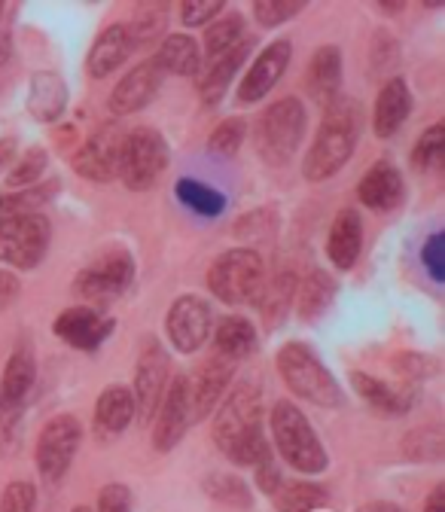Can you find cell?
I'll list each match as a JSON object with an SVG mask.
<instances>
[{
	"mask_svg": "<svg viewBox=\"0 0 445 512\" xmlns=\"http://www.w3.org/2000/svg\"><path fill=\"white\" fill-rule=\"evenodd\" d=\"M424 512H445V485H436L427 497Z\"/></svg>",
	"mask_w": 445,
	"mask_h": 512,
	"instance_id": "obj_52",
	"label": "cell"
},
{
	"mask_svg": "<svg viewBox=\"0 0 445 512\" xmlns=\"http://www.w3.org/2000/svg\"><path fill=\"white\" fill-rule=\"evenodd\" d=\"M232 375H235V363L220 357V354H211L193 378H186L189 418L205 421L220 406V400L226 397V388H229Z\"/></svg>",
	"mask_w": 445,
	"mask_h": 512,
	"instance_id": "obj_13",
	"label": "cell"
},
{
	"mask_svg": "<svg viewBox=\"0 0 445 512\" xmlns=\"http://www.w3.org/2000/svg\"><path fill=\"white\" fill-rule=\"evenodd\" d=\"M98 512H132V491L122 482H110L98 491Z\"/></svg>",
	"mask_w": 445,
	"mask_h": 512,
	"instance_id": "obj_46",
	"label": "cell"
},
{
	"mask_svg": "<svg viewBox=\"0 0 445 512\" xmlns=\"http://www.w3.org/2000/svg\"><path fill=\"white\" fill-rule=\"evenodd\" d=\"M305 138V107L299 98H281L253 125V147L269 165H287Z\"/></svg>",
	"mask_w": 445,
	"mask_h": 512,
	"instance_id": "obj_6",
	"label": "cell"
},
{
	"mask_svg": "<svg viewBox=\"0 0 445 512\" xmlns=\"http://www.w3.org/2000/svg\"><path fill=\"white\" fill-rule=\"evenodd\" d=\"M357 196L366 208L378 211V214H388V211H397L406 199V183H403V174L397 171V165H391L388 159L375 162L360 186H357Z\"/></svg>",
	"mask_w": 445,
	"mask_h": 512,
	"instance_id": "obj_20",
	"label": "cell"
},
{
	"mask_svg": "<svg viewBox=\"0 0 445 512\" xmlns=\"http://www.w3.org/2000/svg\"><path fill=\"white\" fill-rule=\"evenodd\" d=\"M351 384L354 391L378 412L385 415H403L409 406H412V391H403V388H394V384L381 381V378H372L366 372H354L351 375Z\"/></svg>",
	"mask_w": 445,
	"mask_h": 512,
	"instance_id": "obj_30",
	"label": "cell"
},
{
	"mask_svg": "<svg viewBox=\"0 0 445 512\" xmlns=\"http://www.w3.org/2000/svg\"><path fill=\"white\" fill-rule=\"evenodd\" d=\"M269 427L275 436V445L281 458L296 470V473H324L330 458L327 448L321 442V436L314 433L311 421L305 418V412L293 403V400H278L272 415H269Z\"/></svg>",
	"mask_w": 445,
	"mask_h": 512,
	"instance_id": "obj_3",
	"label": "cell"
},
{
	"mask_svg": "<svg viewBox=\"0 0 445 512\" xmlns=\"http://www.w3.org/2000/svg\"><path fill=\"white\" fill-rule=\"evenodd\" d=\"M74 512H92V509H89V506H77Z\"/></svg>",
	"mask_w": 445,
	"mask_h": 512,
	"instance_id": "obj_57",
	"label": "cell"
},
{
	"mask_svg": "<svg viewBox=\"0 0 445 512\" xmlns=\"http://www.w3.org/2000/svg\"><path fill=\"white\" fill-rule=\"evenodd\" d=\"M189 424V391H186V375H177L174 381H168L165 397L153 415V445L156 452H171V448L186 436Z\"/></svg>",
	"mask_w": 445,
	"mask_h": 512,
	"instance_id": "obj_16",
	"label": "cell"
},
{
	"mask_svg": "<svg viewBox=\"0 0 445 512\" xmlns=\"http://www.w3.org/2000/svg\"><path fill=\"white\" fill-rule=\"evenodd\" d=\"M257 342H260V339H257V327H253L250 320L241 317V314L223 317V320H220V327H217V333H214V348H217V354L226 357V360H232V363L250 357L253 351H257Z\"/></svg>",
	"mask_w": 445,
	"mask_h": 512,
	"instance_id": "obj_29",
	"label": "cell"
},
{
	"mask_svg": "<svg viewBox=\"0 0 445 512\" xmlns=\"http://www.w3.org/2000/svg\"><path fill=\"white\" fill-rule=\"evenodd\" d=\"M52 241V223L46 214H19L0 220V263L16 269H34Z\"/></svg>",
	"mask_w": 445,
	"mask_h": 512,
	"instance_id": "obj_9",
	"label": "cell"
},
{
	"mask_svg": "<svg viewBox=\"0 0 445 512\" xmlns=\"http://www.w3.org/2000/svg\"><path fill=\"white\" fill-rule=\"evenodd\" d=\"M403 448L412 461H439L445 455V436L436 424H427L421 430H412Z\"/></svg>",
	"mask_w": 445,
	"mask_h": 512,
	"instance_id": "obj_38",
	"label": "cell"
},
{
	"mask_svg": "<svg viewBox=\"0 0 445 512\" xmlns=\"http://www.w3.org/2000/svg\"><path fill=\"white\" fill-rule=\"evenodd\" d=\"M241 40H247L244 34V16L241 13H226L220 22H214L205 31V64L226 55L229 49H235Z\"/></svg>",
	"mask_w": 445,
	"mask_h": 512,
	"instance_id": "obj_35",
	"label": "cell"
},
{
	"mask_svg": "<svg viewBox=\"0 0 445 512\" xmlns=\"http://www.w3.org/2000/svg\"><path fill=\"white\" fill-rule=\"evenodd\" d=\"M168 375H171V357L168 351L153 342L141 351L138 357V366H135V415L150 424L162 397H165V388H168Z\"/></svg>",
	"mask_w": 445,
	"mask_h": 512,
	"instance_id": "obj_11",
	"label": "cell"
},
{
	"mask_svg": "<svg viewBox=\"0 0 445 512\" xmlns=\"http://www.w3.org/2000/svg\"><path fill=\"white\" fill-rule=\"evenodd\" d=\"M162 77H165V71L159 68L156 58H147V61L135 64V68L113 86V92L107 98L110 113L113 116H129V113L144 110L156 98V92L162 86Z\"/></svg>",
	"mask_w": 445,
	"mask_h": 512,
	"instance_id": "obj_15",
	"label": "cell"
},
{
	"mask_svg": "<svg viewBox=\"0 0 445 512\" xmlns=\"http://www.w3.org/2000/svg\"><path fill=\"white\" fill-rule=\"evenodd\" d=\"M168 168V144L165 138L150 125L132 128L129 135L119 141V156H116V177L135 189L147 192L159 183V177Z\"/></svg>",
	"mask_w": 445,
	"mask_h": 512,
	"instance_id": "obj_7",
	"label": "cell"
},
{
	"mask_svg": "<svg viewBox=\"0 0 445 512\" xmlns=\"http://www.w3.org/2000/svg\"><path fill=\"white\" fill-rule=\"evenodd\" d=\"M13 156H16V138H0V171L10 165Z\"/></svg>",
	"mask_w": 445,
	"mask_h": 512,
	"instance_id": "obj_54",
	"label": "cell"
},
{
	"mask_svg": "<svg viewBox=\"0 0 445 512\" xmlns=\"http://www.w3.org/2000/svg\"><path fill=\"white\" fill-rule=\"evenodd\" d=\"M132 281H135L132 253L129 250H107L77 275L74 290L89 308H101V305H110L113 299H119L125 290L132 287Z\"/></svg>",
	"mask_w": 445,
	"mask_h": 512,
	"instance_id": "obj_8",
	"label": "cell"
},
{
	"mask_svg": "<svg viewBox=\"0 0 445 512\" xmlns=\"http://www.w3.org/2000/svg\"><path fill=\"white\" fill-rule=\"evenodd\" d=\"M174 196H177L189 211H196V214H202V217H217V214H223V208H226L223 192H217V189H211L208 183L193 180V177H180L177 186H174Z\"/></svg>",
	"mask_w": 445,
	"mask_h": 512,
	"instance_id": "obj_34",
	"label": "cell"
},
{
	"mask_svg": "<svg viewBox=\"0 0 445 512\" xmlns=\"http://www.w3.org/2000/svg\"><path fill=\"white\" fill-rule=\"evenodd\" d=\"M442 162H445V125L436 122L418 138V144L412 150V165L424 174H433L442 168Z\"/></svg>",
	"mask_w": 445,
	"mask_h": 512,
	"instance_id": "obj_37",
	"label": "cell"
},
{
	"mask_svg": "<svg viewBox=\"0 0 445 512\" xmlns=\"http://www.w3.org/2000/svg\"><path fill=\"white\" fill-rule=\"evenodd\" d=\"M80 439H83V430L74 415H55L52 421L43 424L37 445H34V458H37L40 476L49 485L65 479V473L71 470V464L77 458Z\"/></svg>",
	"mask_w": 445,
	"mask_h": 512,
	"instance_id": "obj_10",
	"label": "cell"
},
{
	"mask_svg": "<svg viewBox=\"0 0 445 512\" xmlns=\"http://www.w3.org/2000/svg\"><path fill=\"white\" fill-rule=\"evenodd\" d=\"M290 58H293L290 40H275V43H269V46L257 55V61L250 64V71L244 74L241 89H238V101H241V104H257V101H263V98L278 86V80L284 77Z\"/></svg>",
	"mask_w": 445,
	"mask_h": 512,
	"instance_id": "obj_17",
	"label": "cell"
},
{
	"mask_svg": "<svg viewBox=\"0 0 445 512\" xmlns=\"http://www.w3.org/2000/svg\"><path fill=\"white\" fill-rule=\"evenodd\" d=\"M360 512H363V509H360Z\"/></svg>",
	"mask_w": 445,
	"mask_h": 512,
	"instance_id": "obj_58",
	"label": "cell"
},
{
	"mask_svg": "<svg viewBox=\"0 0 445 512\" xmlns=\"http://www.w3.org/2000/svg\"><path fill=\"white\" fill-rule=\"evenodd\" d=\"M250 49H253V37L241 40L235 49H229L226 55H220V58H214V61L205 64V74H202V83H199V95H202V101L208 107L220 104V98L226 95V86L232 83L235 71L244 64V58L250 55Z\"/></svg>",
	"mask_w": 445,
	"mask_h": 512,
	"instance_id": "obj_27",
	"label": "cell"
},
{
	"mask_svg": "<svg viewBox=\"0 0 445 512\" xmlns=\"http://www.w3.org/2000/svg\"><path fill=\"white\" fill-rule=\"evenodd\" d=\"M211 433L220 452L238 467H257L272 455L263 430V397L257 384H235L217 406Z\"/></svg>",
	"mask_w": 445,
	"mask_h": 512,
	"instance_id": "obj_1",
	"label": "cell"
},
{
	"mask_svg": "<svg viewBox=\"0 0 445 512\" xmlns=\"http://www.w3.org/2000/svg\"><path fill=\"white\" fill-rule=\"evenodd\" d=\"M244 138H247V122L244 119H226L211 132L208 150L220 159H232L241 150Z\"/></svg>",
	"mask_w": 445,
	"mask_h": 512,
	"instance_id": "obj_40",
	"label": "cell"
},
{
	"mask_svg": "<svg viewBox=\"0 0 445 512\" xmlns=\"http://www.w3.org/2000/svg\"><path fill=\"white\" fill-rule=\"evenodd\" d=\"M363 512H403L397 503H388V500H375L369 506H363Z\"/></svg>",
	"mask_w": 445,
	"mask_h": 512,
	"instance_id": "obj_55",
	"label": "cell"
},
{
	"mask_svg": "<svg viewBox=\"0 0 445 512\" xmlns=\"http://www.w3.org/2000/svg\"><path fill=\"white\" fill-rule=\"evenodd\" d=\"M360 247H363V223H360V214L354 208H342L330 226V238H327V256L330 263L339 269V272H348L354 269L357 256H360Z\"/></svg>",
	"mask_w": 445,
	"mask_h": 512,
	"instance_id": "obj_22",
	"label": "cell"
},
{
	"mask_svg": "<svg viewBox=\"0 0 445 512\" xmlns=\"http://www.w3.org/2000/svg\"><path fill=\"white\" fill-rule=\"evenodd\" d=\"M409 113H412V92H409L403 77H391L375 98V110H372L375 135L391 138L397 128L409 119Z\"/></svg>",
	"mask_w": 445,
	"mask_h": 512,
	"instance_id": "obj_21",
	"label": "cell"
},
{
	"mask_svg": "<svg viewBox=\"0 0 445 512\" xmlns=\"http://www.w3.org/2000/svg\"><path fill=\"white\" fill-rule=\"evenodd\" d=\"M333 299H336V281L321 269H311L305 278L296 281L293 308L305 324H314L317 317H324L330 311Z\"/></svg>",
	"mask_w": 445,
	"mask_h": 512,
	"instance_id": "obj_26",
	"label": "cell"
},
{
	"mask_svg": "<svg viewBox=\"0 0 445 512\" xmlns=\"http://www.w3.org/2000/svg\"><path fill=\"white\" fill-rule=\"evenodd\" d=\"M202 488L211 500L226 503L232 509H250L253 506V494H250L247 482L235 473H208L202 479Z\"/></svg>",
	"mask_w": 445,
	"mask_h": 512,
	"instance_id": "obj_36",
	"label": "cell"
},
{
	"mask_svg": "<svg viewBox=\"0 0 445 512\" xmlns=\"http://www.w3.org/2000/svg\"><path fill=\"white\" fill-rule=\"evenodd\" d=\"M156 61L165 74L193 77L202 68V49L189 34H168L156 52Z\"/></svg>",
	"mask_w": 445,
	"mask_h": 512,
	"instance_id": "obj_31",
	"label": "cell"
},
{
	"mask_svg": "<svg viewBox=\"0 0 445 512\" xmlns=\"http://www.w3.org/2000/svg\"><path fill=\"white\" fill-rule=\"evenodd\" d=\"M37 488L31 482H13L0 494V512H34Z\"/></svg>",
	"mask_w": 445,
	"mask_h": 512,
	"instance_id": "obj_44",
	"label": "cell"
},
{
	"mask_svg": "<svg viewBox=\"0 0 445 512\" xmlns=\"http://www.w3.org/2000/svg\"><path fill=\"white\" fill-rule=\"evenodd\" d=\"M46 165H49L46 150H43V147H31L28 153H22V159H19L16 168L10 171L7 186H10L13 192H19V189H28V186H34V183H40Z\"/></svg>",
	"mask_w": 445,
	"mask_h": 512,
	"instance_id": "obj_39",
	"label": "cell"
},
{
	"mask_svg": "<svg viewBox=\"0 0 445 512\" xmlns=\"http://www.w3.org/2000/svg\"><path fill=\"white\" fill-rule=\"evenodd\" d=\"M55 336L65 339L71 348H80V351H95L110 333H113V320L110 317H101L95 308L89 305H74L68 311H61L55 317Z\"/></svg>",
	"mask_w": 445,
	"mask_h": 512,
	"instance_id": "obj_18",
	"label": "cell"
},
{
	"mask_svg": "<svg viewBox=\"0 0 445 512\" xmlns=\"http://www.w3.org/2000/svg\"><path fill=\"white\" fill-rule=\"evenodd\" d=\"M220 10H223L220 0H189V4L180 7V19L189 28H199V25L211 22Z\"/></svg>",
	"mask_w": 445,
	"mask_h": 512,
	"instance_id": "obj_47",
	"label": "cell"
},
{
	"mask_svg": "<svg viewBox=\"0 0 445 512\" xmlns=\"http://www.w3.org/2000/svg\"><path fill=\"white\" fill-rule=\"evenodd\" d=\"M278 372L299 400L327 406V409H336L342 403L339 381L305 342H287L278 351Z\"/></svg>",
	"mask_w": 445,
	"mask_h": 512,
	"instance_id": "obj_4",
	"label": "cell"
},
{
	"mask_svg": "<svg viewBox=\"0 0 445 512\" xmlns=\"http://www.w3.org/2000/svg\"><path fill=\"white\" fill-rule=\"evenodd\" d=\"M10 52H13V34L7 25H0V64L10 61Z\"/></svg>",
	"mask_w": 445,
	"mask_h": 512,
	"instance_id": "obj_53",
	"label": "cell"
},
{
	"mask_svg": "<svg viewBox=\"0 0 445 512\" xmlns=\"http://www.w3.org/2000/svg\"><path fill=\"white\" fill-rule=\"evenodd\" d=\"M296 275L293 272H281L275 275V281H266V290L260 296V314L266 320V327H281V320L287 317V311L293 308V293H296Z\"/></svg>",
	"mask_w": 445,
	"mask_h": 512,
	"instance_id": "obj_33",
	"label": "cell"
},
{
	"mask_svg": "<svg viewBox=\"0 0 445 512\" xmlns=\"http://www.w3.org/2000/svg\"><path fill=\"white\" fill-rule=\"evenodd\" d=\"M19 290H22L19 278L13 272H7V269H0V311L10 308L19 299Z\"/></svg>",
	"mask_w": 445,
	"mask_h": 512,
	"instance_id": "obj_51",
	"label": "cell"
},
{
	"mask_svg": "<svg viewBox=\"0 0 445 512\" xmlns=\"http://www.w3.org/2000/svg\"><path fill=\"white\" fill-rule=\"evenodd\" d=\"M34 378H37V360L31 348H16L4 366V378H0V412H4L7 430L19 427L25 400L34 388Z\"/></svg>",
	"mask_w": 445,
	"mask_h": 512,
	"instance_id": "obj_14",
	"label": "cell"
},
{
	"mask_svg": "<svg viewBox=\"0 0 445 512\" xmlns=\"http://www.w3.org/2000/svg\"><path fill=\"white\" fill-rule=\"evenodd\" d=\"M421 263L433 281H445V235L442 232L427 238V244L421 250Z\"/></svg>",
	"mask_w": 445,
	"mask_h": 512,
	"instance_id": "obj_45",
	"label": "cell"
},
{
	"mask_svg": "<svg viewBox=\"0 0 445 512\" xmlns=\"http://www.w3.org/2000/svg\"><path fill=\"white\" fill-rule=\"evenodd\" d=\"M119 128H98L86 138V144L74 156V171L92 183H107L116 177V156H119Z\"/></svg>",
	"mask_w": 445,
	"mask_h": 512,
	"instance_id": "obj_19",
	"label": "cell"
},
{
	"mask_svg": "<svg viewBox=\"0 0 445 512\" xmlns=\"http://www.w3.org/2000/svg\"><path fill=\"white\" fill-rule=\"evenodd\" d=\"M4 10H7V7H4V4H0V25H4Z\"/></svg>",
	"mask_w": 445,
	"mask_h": 512,
	"instance_id": "obj_56",
	"label": "cell"
},
{
	"mask_svg": "<svg viewBox=\"0 0 445 512\" xmlns=\"http://www.w3.org/2000/svg\"><path fill=\"white\" fill-rule=\"evenodd\" d=\"M208 287L217 299L229 305L260 302L266 290V263L257 250L235 247L220 253L208 269Z\"/></svg>",
	"mask_w": 445,
	"mask_h": 512,
	"instance_id": "obj_5",
	"label": "cell"
},
{
	"mask_svg": "<svg viewBox=\"0 0 445 512\" xmlns=\"http://www.w3.org/2000/svg\"><path fill=\"white\" fill-rule=\"evenodd\" d=\"M257 482H260V488H263L266 494H272V491L284 482V476H281L278 464L272 461V455H269L266 461H260V464H257Z\"/></svg>",
	"mask_w": 445,
	"mask_h": 512,
	"instance_id": "obj_50",
	"label": "cell"
},
{
	"mask_svg": "<svg viewBox=\"0 0 445 512\" xmlns=\"http://www.w3.org/2000/svg\"><path fill=\"white\" fill-rule=\"evenodd\" d=\"M305 86L308 95L317 104H333L339 98V86H342V52L336 46H321L311 55L308 74H305Z\"/></svg>",
	"mask_w": 445,
	"mask_h": 512,
	"instance_id": "obj_24",
	"label": "cell"
},
{
	"mask_svg": "<svg viewBox=\"0 0 445 512\" xmlns=\"http://www.w3.org/2000/svg\"><path fill=\"white\" fill-rule=\"evenodd\" d=\"M269 497L278 512H314L327 503V488L302 479H284Z\"/></svg>",
	"mask_w": 445,
	"mask_h": 512,
	"instance_id": "obj_32",
	"label": "cell"
},
{
	"mask_svg": "<svg viewBox=\"0 0 445 512\" xmlns=\"http://www.w3.org/2000/svg\"><path fill=\"white\" fill-rule=\"evenodd\" d=\"M400 55V46L391 40V37H385V31H381L378 37H375V43H372V58H375V71H381V68H391L394 64V58Z\"/></svg>",
	"mask_w": 445,
	"mask_h": 512,
	"instance_id": "obj_49",
	"label": "cell"
},
{
	"mask_svg": "<svg viewBox=\"0 0 445 512\" xmlns=\"http://www.w3.org/2000/svg\"><path fill=\"white\" fill-rule=\"evenodd\" d=\"M360 128H363V116H360V104L354 98L339 95L333 104H327L321 128H317L314 144L302 162L305 180L321 183V180H330L336 171H342L357 147Z\"/></svg>",
	"mask_w": 445,
	"mask_h": 512,
	"instance_id": "obj_2",
	"label": "cell"
},
{
	"mask_svg": "<svg viewBox=\"0 0 445 512\" xmlns=\"http://www.w3.org/2000/svg\"><path fill=\"white\" fill-rule=\"evenodd\" d=\"M135 418V397L129 388H122V384H113L107 388L98 403H95V430L101 439H113L119 436L125 427L132 424Z\"/></svg>",
	"mask_w": 445,
	"mask_h": 512,
	"instance_id": "obj_28",
	"label": "cell"
},
{
	"mask_svg": "<svg viewBox=\"0 0 445 512\" xmlns=\"http://www.w3.org/2000/svg\"><path fill=\"white\" fill-rule=\"evenodd\" d=\"M397 366L409 375V378H430L433 372H436V360H430V357H424V354H403L400 360H397Z\"/></svg>",
	"mask_w": 445,
	"mask_h": 512,
	"instance_id": "obj_48",
	"label": "cell"
},
{
	"mask_svg": "<svg viewBox=\"0 0 445 512\" xmlns=\"http://www.w3.org/2000/svg\"><path fill=\"white\" fill-rule=\"evenodd\" d=\"M165 19H168V13H165L162 7H141V10L135 13V19H132L129 25H125V28H129L132 46L138 49V46L153 43V40L165 31Z\"/></svg>",
	"mask_w": 445,
	"mask_h": 512,
	"instance_id": "obj_41",
	"label": "cell"
},
{
	"mask_svg": "<svg viewBox=\"0 0 445 512\" xmlns=\"http://www.w3.org/2000/svg\"><path fill=\"white\" fill-rule=\"evenodd\" d=\"M135 52L132 46V37H129V28H125L122 22L104 28L98 34V40L92 43L89 49V58H86V68L95 80H104L107 74H113L119 64L129 58Z\"/></svg>",
	"mask_w": 445,
	"mask_h": 512,
	"instance_id": "obj_23",
	"label": "cell"
},
{
	"mask_svg": "<svg viewBox=\"0 0 445 512\" xmlns=\"http://www.w3.org/2000/svg\"><path fill=\"white\" fill-rule=\"evenodd\" d=\"M299 13L302 4H296V0H260V4H253V16H257L263 28H278Z\"/></svg>",
	"mask_w": 445,
	"mask_h": 512,
	"instance_id": "obj_43",
	"label": "cell"
},
{
	"mask_svg": "<svg viewBox=\"0 0 445 512\" xmlns=\"http://www.w3.org/2000/svg\"><path fill=\"white\" fill-rule=\"evenodd\" d=\"M275 229H278V214H275V208H257V211L244 214V217L235 223L232 232H235L238 238H269Z\"/></svg>",
	"mask_w": 445,
	"mask_h": 512,
	"instance_id": "obj_42",
	"label": "cell"
},
{
	"mask_svg": "<svg viewBox=\"0 0 445 512\" xmlns=\"http://www.w3.org/2000/svg\"><path fill=\"white\" fill-rule=\"evenodd\" d=\"M165 333L180 354H196L211 333V305L202 296H180L168 308Z\"/></svg>",
	"mask_w": 445,
	"mask_h": 512,
	"instance_id": "obj_12",
	"label": "cell"
},
{
	"mask_svg": "<svg viewBox=\"0 0 445 512\" xmlns=\"http://www.w3.org/2000/svg\"><path fill=\"white\" fill-rule=\"evenodd\" d=\"M68 107V86L55 71H37L28 86V113L37 122H55Z\"/></svg>",
	"mask_w": 445,
	"mask_h": 512,
	"instance_id": "obj_25",
	"label": "cell"
}]
</instances>
